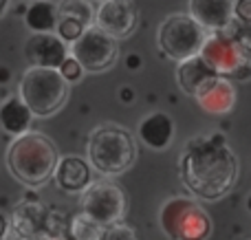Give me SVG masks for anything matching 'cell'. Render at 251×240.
Masks as SVG:
<instances>
[{
    "label": "cell",
    "instance_id": "obj_1",
    "mask_svg": "<svg viewBox=\"0 0 251 240\" xmlns=\"http://www.w3.org/2000/svg\"><path fill=\"white\" fill-rule=\"evenodd\" d=\"M181 183L203 201H221L238 181V157L221 132L194 137L178 159Z\"/></svg>",
    "mask_w": 251,
    "mask_h": 240
},
{
    "label": "cell",
    "instance_id": "obj_2",
    "mask_svg": "<svg viewBox=\"0 0 251 240\" xmlns=\"http://www.w3.org/2000/svg\"><path fill=\"white\" fill-rule=\"evenodd\" d=\"M60 152L55 144L44 132L29 130L26 135L16 137L7 148V168L13 179L26 188H40L53 179L60 163Z\"/></svg>",
    "mask_w": 251,
    "mask_h": 240
},
{
    "label": "cell",
    "instance_id": "obj_3",
    "mask_svg": "<svg viewBox=\"0 0 251 240\" xmlns=\"http://www.w3.org/2000/svg\"><path fill=\"white\" fill-rule=\"evenodd\" d=\"M86 157L93 170L106 176L124 174L137 161V144L122 126H100L91 132L86 144Z\"/></svg>",
    "mask_w": 251,
    "mask_h": 240
},
{
    "label": "cell",
    "instance_id": "obj_4",
    "mask_svg": "<svg viewBox=\"0 0 251 240\" xmlns=\"http://www.w3.org/2000/svg\"><path fill=\"white\" fill-rule=\"evenodd\" d=\"M201 57L227 79L234 82L251 79V42L240 38L231 26L209 33L201 48Z\"/></svg>",
    "mask_w": 251,
    "mask_h": 240
},
{
    "label": "cell",
    "instance_id": "obj_5",
    "mask_svg": "<svg viewBox=\"0 0 251 240\" xmlns=\"http://www.w3.org/2000/svg\"><path fill=\"white\" fill-rule=\"evenodd\" d=\"M71 82L62 77L57 69H29L22 73L18 84V95L31 108L35 117H51L66 104Z\"/></svg>",
    "mask_w": 251,
    "mask_h": 240
},
{
    "label": "cell",
    "instance_id": "obj_6",
    "mask_svg": "<svg viewBox=\"0 0 251 240\" xmlns=\"http://www.w3.org/2000/svg\"><path fill=\"white\" fill-rule=\"evenodd\" d=\"M159 227L170 240H207L212 218L190 196H172L159 210Z\"/></svg>",
    "mask_w": 251,
    "mask_h": 240
},
{
    "label": "cell",
    "instance_id": "obj_7",
    "mask_svg": "<svg viewBox=\"0 0 251 240\" xmlns=\"http://www.w3.org/2000/svg\"><path fill=\"white\" fill-rule=\"evenodd\" d=\"M207 31L190 16V13H172L159 24L156 44L165 57L174 62H185L190 57L201 55Z\"/></svg>",
    "mask_w": 251,
    "mask_h": 240
},
{
    "label": "cell",
    "instance_id": "obj_8",
    "mask_svg": "<svg viewBox=\"0 0 251 240\" xmlns=\"http://www.w3.org/2000/svg\"><path fill=\"white\" fill-rule=\"evenodd\" d=\"M79 207L95 223L108 229L122 223L126 214V194L119 185L110 183V181H97L82 194Z\"/></svg>",
    "mask_w": 251,
    "mask_h": 240
},
{
    "label": "cell",
    "instance_id": "obj_9",
    "mask_svg": "<svg viewBox=\"0 0 251 240\" xmlns=\"http://www.w3.org/2000/svg\"><path fill=\"white\" fill-rule=\"evenodd\" d=\"M71 55L84 66L86 73H101L117 62V40L93 24L91 29L84 31L82 38L71 44Z\"/></svg>",
    "mask_w": 251,
    "mask_h": 240
},
{
    "label": "cell",
    "instance_id": "obj_10",
    "mask_svg": "<svg viewBox=\"0 0 251 240\" xmlns=\"http://www.w3.org/2000/svg\"><path fill=\"white\" fill-rule=\"evenodd\" d=\"M55 214L47 212L40 203H22L9 223V240H53L60 238Z\"/></svg>",
    "mask_w": 251,
    "mask_h": 240
},
{
    "label": "cell",
    "instance_id": "obj_11",
    "mask_svg": "<svg viewBox=\"0 0 251 240\" xmlns=\"http://www.w3.org/2000/svg\"><path fill=\"white\" fill-rule=\"evenodd\" d=\"M139 24V9L132 0H104L95 11V26L115 40H126Z\"/></svg>",
    "mask_w": 251,
    "mask_h": 240
},
{
    "label": "cell",
    "instance_id": "obj_12",
    "mask_svg": "<svg viewBox=\"0 0 251 240\" xmlns=\"http://www.w3.org/2000/svg\"><path fill=\"white\" fill-rule=\"evenodd\" d=\"M25 60L35 69H60L71 55V48L57 33H33L25 42Z\"/></svg>",
    "mask_w": 251,
    "mask_h": 240
},
{
    "label": "cell",
    "instance_id": "obj_13",
    "mask_svg": "<svg viewBox=\"0 0 251 240\" xmlns=\"http://www.w3.org/2000/svg\"><path fill=\"white\" fill-rule=\"evenodd\" d=\"M60 22H57L55 33L66 44H73L84 35V31L95 24V11H93L88 0H62L57 4Z\"/></svg>",
    "mask_w": 251,
    "mask_h": 240
},
{
    "label": "cell",
    "instance_id": "obj_14",
    "mask_svg": "<svg viewBox=\"0 0 251 240\" xmlns=\"http://www.w3.org/2000/svg\"><path fill=\"white\" fill-rule=\"evenodd\" d=\"M236 0H190V16L205 31H225L234 24Z\"/></svg>",
    "mask_w": 251,
    "mask_h": 240
},
{
    "label": "cell",
    "instance_id": "obj_15",
    "mask_svg": "<svg viewBox=\"0 0 251 240\" xmlns=\"http://www.w3.org/2000/svg\"><path fill=\"white\" fill-rule=\"evenodd\" d=\"M53 181L62 192H86L93 185V166L88 163V159L75 157V154L62 157L55 168Z\"/></svg>",
    "mask_w": 251,
    "mask_h": 240
},
{
    "label": "cell",
    "instance_id": "obj_16",
    "mask_svg": "<svg viewBox=\"0 0 251 240\" xmlns=\"http://www.w3.org/2000/svg\"><path fill=\"white\" fill-rule=\"evenodd\" d=\"M199 106L209 115H225L236 106V86L231 79L216 75L209 82L201 86V91L194 97Z\"/></svg>",
    "mask_w": 251,
    "mask_h": 240
},
{
    "label": "cell",
    "instance_id": "obj_17",
    "mask_svg": "<svg viewBox=\"0 0 251 240\" xmlns=\"http://www.w3.org/2000/svg\"><path fill=\"white\" fill-rule=\"evenodd\" d=\"M137 135L143 145L150 150H165L174 139V121L168 113H150L148 117L141 119L137 128Z\"/></svg>",
    "mask_w": 251,
    "mask_h": 240
},
{
    "label": "cell",
    "instance_id": "obj_18",
    "mask_svg": "<svg viewBox=\"0 0 251 240\" xmlns=\"http://www.w3.org/2000/svg\"><path fill=\"white\" fill-rule=\"evenodd\" d=\"M35 115L31 113V108L18 97H7V99L0 104V128H2L7 135L22 137L31 130V121H33Z\"/></svg>",
    "mask_w": 251,
    "mask_h": 240
},
{
    "label": "cell",
    "instance_id": "obj_19",
    "mask_svg": "<svg viewBox=\"0 0 251 240\" xmlns=\"http://www.w3.org/2000/svg\"><path fill=\"white\" fill-rule=\"evenodd\" d=\"M216 71L207 64L201 55L190 57L185 62H178V69H176V82L178 88H181L185 95L196 97V93L201 91L205 82H209L212 77H216Z\"/></svg>",
    "mask_w": 251,
    "mask_h": 240
},
{
    "label": "cell",
    "instance_id": "obj_20",
    "mask_svg": "<svg viewBox=\"0 0 251 240\" xmlns=\"http://www.w3.org/2000/svg\"><path fill=\"white\" fill-rule=\"evenodd\" d=\"M57 22H60L57 4L51 0H31L25 11V24L33 33H55Z\"/></svg>",
    "mask_w": 251,
    "mask_h": 240
},
{
    "label": "cell",
    "instance_id": "obj_21",
    "mask_svg": "<svg viewBox=\"0 0 251 240\" xmlns=\"http://www.w3.org/2000/svg\"><path fill=\"white\" fill-rule=\"evenodd\" d=\"M106 227H101L100 223L86 216L84 212H79L77 216H73L69 227V236L71 240H104Z\"/></svg>",
    "mask_w": 251,
    "mask_h": 240
},
{
    "label": "cell",
    "instance_id": "obj_22",
    "mask_svg": "<svg viewBox=\"0 0 251 240\" xmlns=\"http://www.w3.org/2000/svg\"><path fill=\"white\" fill-rule=\"evenodd\" d=\"M104 240H139V236H137V232H134L130 225L117 223V225H113V227L106 229Z\"/></svg>",
    "mask_w": 251,
    "mask_h": 240
},
{
    "label": "cell",
    "instance_id": "obj_23",
    "mask_svg": "<svg viewBox=\"0 0 251 240\" xmlns=\"http://www.w3.org/2000/svg\"><path fill=\"white\" fill-rule=\"evenodd\" d=\"M57 71L62 73V77H64L66 82H77V79L82 77V73H84V66L79 64L73 55H69V57H66V62Z\"/></svg>",
    "mask_w": 251,
    "mask_h": 240
},
{
    "label": "cell",
    "instance_id": "obj_24",
    "mask_svg": "<svg viewBox=\"0 0 251 240\" xmlns=\"http://www.w3.org/2000/svg\"><path fill=\"white\" fill-rule=\"evenodd\" d=\"M234 22L238 26H251V0H236Z\"/></svg>",
    "mask_w": 251,
    "mask_h": 240
},
{
    "label": "cell",
    "instance_id": "obj_25",
    "mask_svg": "<svg viewBox=\"0 0 251 240\" xmlns=\"http://www.w3.org/2000/svg\"><path fill=\"white\" fill-rule=\"evenodd\" d=\"M126 64H128L130 71H137L139 66H141V57H139V55H128V57H126Z\"/></svg>",
    "mask_w": 251,
    "mask_h": 240
},
{
    "label": "cell",
    "instance_id": "obj_26",
    "mask_svg": "<svg viewBox=\"0 0 251 240\" xmlns=\"http://www.w3.org/2000/svg\"><path fill=\"white\" fill-rule=\"evenodd\" d=\"M9 234V225H7V220H4V216L0 214V238H4Z\"/></svg>",
    "mask_w": 251,
    "mask_h": 240
},
{
    "label": "cell",
    "instance_id": "obj_27",
    "mask_svg": "<svg viewBox=\"0 0 251 240\" xmlns=\"http://www.w3.org/2000/svg\"><path fill=\"white\" fill-rule=\"evenodd\" d=\"M119 97H122V99L126 101V104H128V101L132 99V91H130V88H122V93H119Z\"/></svg>",
    "mask_w": 251,
    "mask_h": 240
},
{
    "label": "cell",
    "instance_id": "obj_28",
    "mask_svg": "<svg viewBox=\"0 0 251 240\" xmlns=\"http://www.w3.org/2000/svg\"><path fill=\"white\" fill-rule=\"evenodd\" d=\"M9 4H11V0H0V18L9 11Z\"/></svg>",
    "mask_w": 251,
    "mask_h": 240
},
{
    "label": "cell",
    "instance_id": "obj_29",
    "mask_svg": "<svg viewBox=\"0 0 251 240\" xmlns=\"http://www.w3.org/2000/svg\"><path fill=\"white\" fill-rule=\"evenodd\" d=\"M4 79H7V71L0 69V82H4Z\"/></svg>",
    "mask_w": 251,
    "mask_h": 240
},
{
    "label": "cell",
    "instance_id": "obj_30",
    "mask_svg": "<svg viewBox=\"0 0 251 240\" xmlns=\"http://www.w3.org/2000/svg\"><path fill=\"white\" fill-rule=\"evenodd\" d=\"M247 210H249V212H251V196H249V198H247Z\"/></svg>",
    "mask_w": 251,
    "mask_h": 240
},
{
    "label": "cell",
    "instance_id": "obj_31",
    "mask_svg": "<svg viewBox=\"0 0 251 240\" xmlns=\"http://www.w3.org/2000/svg\"><path fill=\"white\" fill-rule=\"evenodd\" d=\"M100 2H104V0H100Z\"/></svg>",
    "mask_w": 251,
    "mask_h": 240
}]
</instances>
